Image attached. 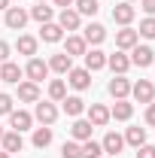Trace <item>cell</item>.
<instances>
[{
  "mask_svg": "<svg viewBox=\"0 0 155 158\" xmlns=\"http://www.w3.org/2000/svg\"><path fill=\"white\" fill-rule=\"evenodd\" d=\"M34 118H37L40 125H49V128H52V125L58 122V106H55L52 100H37V103H34Z\"/></svg>",
  "mask_w": 155,
  "mask_h": 158,
  "instance_id": "obj_1",
  "label": "cell"
},
{
  "mask_svg": "<svg viewBox=\"0 0 155 158\" xmlns=\"http://www.w3.org/2000/svg\"><path fill=\"white\" fill-rule=\"evenodd\" d=\"M27 9H21V6H9L6 9V15H3V24L9 27V31H24V24H27Z\"/></svg>",
  "mask_w": 155,
  "mask_h": 158,
  "instance_id": "obj_2",
  "label": "cell"
},
{
  "mask_svg": "<svg viewBox=\"0 0 155 158\" xmlns=\"http://www.w3.org/2000/svg\"><path fill=\"white\" fill-rule=\"evenodd\" d=\"M24 76L31 79V82H43V79L49 76V61H43V58H37V55H34V58L27 61V67H24Z\"/></svg>",
  "mask_w": 155,
  "mask_h": 158,
  "instance_id": "obj_3",
  "label": "cell"
},
{
  "mask_svg": "<svg viewBox=\"0 0 155 158\" xmlns=\"http://www.w3.org/2000/svg\"><path fill=\"white\" fill-rule=\"evenodd\" d=\"M131 94H134L137 103H152L155 100V82L152 79H140V82L131 85Z\"/></svg>",
  "mask_w": 155,
  "mask_h": 158,
  "instance_id": "obj_4",
  "label": "cell"
},
{
  "mask_svg": "<svg viewBox=\"0 0 155 158\" xmlns=\"http://www.w3.org/2000/svg\"><path fill=\"white\" fill-rule=\"evenodd\" d=\"M67 85L76 88V91H85V88H91V73H88L85 67H73V70L67 73Z\"/></svg>",
  "mask_w": 155,
  "mask_h": 158,
  "instance_id": "obj_5",
  "label": "cell"
},
{
  "mask_svg": "<svg viewBox=\"0 0 155 158\" xmlns=\"http://www.w3.org/2000/svg\"><path fill=\"white\" fill-rule=\"evenodd\" d=\"M152 61H155V52H152V46H140L137 43L134 49H131V64L134 67H152Z\"/></svg>",
  "mask_w": 155,
  "mask_h": 158,
  "instance_id": "obj_6",
  "label": "cell"
},
{
  "mask_svg": "<svg viewBox=\"0 0 155 158\" xmlns=\"http://www.w3.org/2000/svg\"><path fill=\"white\" fill-rule=\"evenodd\" d=\"M107 67L113 70V76H125L131 70V58L125 52H113V55H107Z\"/></svg>",
  "mask_w": 155,
  "mask_h": 158,
  "instance_id": "obj_7",
  "label": "cell"
},
{
  "mask_svg": "<svg viewBox=\"0 0 155 158\" xmlns=\"http://www.w3.org/2000/svg\"><path fill=\"white\" fill-rule=\"evenodd\" d=\"M137 43H140V34H137L134 27H122V31H116V46H119V52H131Z\"/></svg>",
  "mask_w": 155,
  "mask_h": 158,
  "instance_id": "obj_8",
  "label": "cell"
},
{
  "mask_svg": "<svg viewBox=\"0 0 155 158\" xmlns=\"http://www.w3.org/2000/svg\"><path fill=\"white\" fill-rule=\"evenodd\" d=\"M21 76H24V70H21L15 61H3L0 64V82H9V85H19Z\"/></svg>",
  "mask_w": 155,
  "mask_h": 158,
  "instance_id": "obj_9",
  "label": "cell"
},
{
  "mask_svg": "<svg viewBox=\"0 0 155 158\" xmlns=\"http://www.w3.org/2000/svg\"><path fill=\"white\" fill-rule=\"evenodd\" d=\"M134 15H137V9L131 6V3H119V6H113V21L116 24H122V27H131V21H134Z\"/></svg>",
  "mask_w": 155,
  "mask_h": 158,
  "instance_id": "obj_10",
  "label": "cell"
},
{
  "mask_svg": "<svg viewBox=\"0 0 155 158\" xmlns=\"http://www.w3.org/2000/svg\"><path fill=\"white\" fill-rule=\"evenodd\" d=\"M9 125H12V131H31V125H34V113H27V110H12L9 113Z\"/></svg>",
  "mask_w": 155,
  "mask_h": 158,
  "instance_id": "obj_11",
  "label": "cell"
},
{
  "mask_svg": "<svg viewBox=\"0 0 155 158\" xmlns=\"http://www.w3.org/2000/svg\"><path fill=\"white\" fill-rule=\"evenodd\" d=\"M107 91H110L116 100H128V94H131V82H128V76H113L110 85H107Z\"/></svg>",
  "mask_w": 155,
  "mask_h": 158,
  "instance_id": "obj_12",
  "label": "cell"
},
{
  "mask_svg": "<svg viewBox=\"0 0 155 158\" xmlns=\"http://www.w3.org/2000/svg\"><path fill=\"white\" fill-rule=\"evenodd\" d=\"M91 131H94V125H91L88 118H76V122L70 125V137L76 140V143H85V140H91Z\"/></svg>",
  "mask_w": 155,
  "mask_h": 158,
  "instance_id": "obj_13",
  "label": "cell"
},
{
  "mask_svg": "<svg viewBox=\"0 0 155 158\" xmlns=\"http://www.w3.org/2000/svg\"><path fill=\"white\" fill-rule=\"evenodd\" d=\"M82 40H85L88 46H100V43L107 40V27H103L100 21H91V24L82 31Z\"/></svg>",
  "mask_w": 155,
  "mask_h": 158,
  "instance_id": "obj_14",
  "label": "cell"
},
{
  "mask_svg": "<svg viewBox=\"0 0 155 158\" xmlns=\"http://www.w3.org/2000/svg\"><path fill=\"white\" fill-rule=\"evenodd\" d=\"M100 146H103V152H107V155L119 158V152L125 149V137H122V134H116V131H110L107 137L100 140Z\"/></svg>",
  "mask_w": 155,
  "mask_h": 158,
  "instance_id": "obj_15",
  "label": "cell"
},
{
  "mask_svg": "<svg viewBox=\"0 0 155 158\" xmlns=\"http://www.w3.org/2000/svg\"><path fill=\"white\" fill-rule=\"evenodd\" d=\"M58 24H61V31H79L82 15H79L73 6H70V9H61V12H58Z\"/></svg>",
  "mask_w": 155,
  "mask_h": 158,
  "instance_id": "obj_16",
  "label": "cell"
},
{
  "mask_svg": "<svg viewBox=\"0 0 155 158\" xmlns=\"http://www.w3.org/2000/svg\"><path fill=\"white\" fill-rule=\"evenodd\" d=\"M85 52H88V43L79 37V34H70V37L64 40V55L76 58V55H85Z\"/></svg>",
  "mask_w": 155,
  "mask_h": 158,
  "instance_id": "obj_17",
  "label": "cell"
},
{
  "mask_svg": "<svg viewBox=\"0 0 155 158\" xmlns=\"http://www.w3.org/2000/svg\"><path fill=\"white\" fill-rule=\"evenodd\" d=\"M40 40H43V43H61V40H64L61 24H58V21H46V24H40Z\"/></svg>",
  "mask_w": 155,
  "mask_h": 158,
  "instance_id": "obj_18",
  "label": "cell"
},
{
  "mask_svg": "<svg viewBox=\"0 0 155 158\" xmlns=\"http://www.w3.org/2000/svg\"><path fill=\"white\" fill-rule=\"evenodd\" d=\"M82 58H85V70H88V73H97V70L107 67V55H103L100 49H88Z\"/></svg>",
  "mask_w": 155,
  "mask_h": 158,
  "instance_id": "obj_19",
  "label": "cell"
},
{
  "mask_svg": "<svg viewBox=\"0 0 155 158\" xmlns=\"http://www.w3.org/2000/svg\"><path fill=\"white\" fill-rule=\"evenodd\" d=\"M49 70H55L58 76H67V73L73 70V58H70V55H64V52H58V55H52V58H49Z\"/></svg>",
  "mask_w": 155,
  "mask_h": 158,
  "instance_id": "obj_20",
  "label": "cell"
},
{
  "mask_svg": "<svg viewBox=\"0 0 155 158\" xmlns=\"http://www.w3.org/2000/svg\"><path fill=\"white\" fill-rule=\"evenodd\" d=\"M19 100H21V103H37V100H40V85L31 82V79L19 82Z\"/></svg>",
  "mask_w": 155,
  "mask_h": 158,
  "instance_id": "obj_21",
  "label": "cell"
},
{
  "mask_svg": "<svg viewBox=\"0 0 155 158\" xmlns=\"http://www.w3.org/2000/svg\"><path fill=\"white\" fill-rule=\"evenodd\" d=\"M0 143H3V152H9V155L24 149V140H21V134H19V131H3Z\"/></svg>",
  "mask_w": 155,
  "mask_h": 158,
  "instance_id": "obj_22",
  "label": "cell"
},
{
  "mask_svg": "<svg viewBox=\"0 0 155 158\" xmlns=\"http://www.w3.org/2000/svg\"><path fill=\"white\" fill-rule=\"evenodd\" d=\"M88 122H91L94 128H103V125L110 122V106H103V103H91V106H88Z\"/></svg>",
  "mask_w": 155,
  "mask_h": 158,
  "instance_id": "obj_23",
  "label": "cell"
},
{
  "mask_svg": "<svg viewBox=\"0 0 155 158\" xmlns=\"http://www.w3.org/2000/svg\"><path fill=\"white\" fill-rule=\"evenodd\" d=\"M37 46H40V40H37V37H31V34H21L19 43H15V52H19V55H27V58H34V55H37Z\"/></svg>",
  "mask_w": 155,
  "mask_h": 158,
  "instance_id": "obj_24",
  "label": "cell"
},
{
  "mask_svg": "<svg viewBox=\"0 0 155 158\" xmlns=\"http://www.w3.org/2000/svg\"><path fill=\"white\" fill-rule=\"evenodd\" d=\"M131 116H134V103L131 100H116L113 110H110V118H116V122H128Z\"/></svg>",
  "mask_w": 155,
  "mask_h": 158,
  "instance_id": "obj_25",
  "label": "cell"
},
{
  "mask_svg": "<svg viewBox=\"0 0 155 158\" xmlns=\"http://www.w3.org/2000/svg\"><path fill=\"white\" fill-rule=\"evenodd\" d=\"M61 103H64V113H67L70 118H79L82 113H85V100L79 98V94H70V98H64Z\"/></svg>",
  "mask_w": 155,
  "mask_h": 158,
  "instance_id": "obj_26",
  "label": "cell"
},
{
  "mask_svg": "<svg viewBox=\"0 0 155 158\" xmlns=\"http://www.w3.org/2000/svg\"><path fill=\"white\" fill-rule=\"evenodd\" d=\"M34 21H40V24H46V21L55 19V9L52 6H46V3H37V6H31V12H27Z\"/></svg>",
  "mask_w": 155,
  "mask_h": 158,
  "instance_id": "obj_27",
  "label": "cell"
},
{
  "mask_svg": "<svg viewBox=\"0 0 155 158\" xmlns=\"http://www.w3.org/2000/svg\"><path fill=\"white\" fill-rule=\"evenodd\" d=\"M64 98H67V82L64 79H52L49 82V100L52 103H61Z\"/></svg>",
  "mask_w": 155,
  "mask_h": 158,
  "instance_id": "obj_28",
  "label": "cell"
},
{
  "mask_svg": "<svg viewBox=\"0 0 155 158\" xmlns=\"http://www.w3.org/2000/svg\"><path fill=\"white\" fill-rule=\"evenodd\" d=\"M31 143H34L37 149H46V146L52 143V128H49V125H43V128H34V137H31Z\"/></svg>",
  "mask_w": 155,
  "mask_h": 158,
  "instance_id": "obj_29",
  "label": "cell"
},
{
  "mask_svg": "<svg viewBox=\"0 0 155 158\" xmlns=\"http://www.w3.org/2000/svg\"><path fill=\"white\" fill-rule=\"evenodd\" d=\"M125 143H128V146H143V143H146V128H140V125H134V128H128V131H125Z\"/></svg>",
  "mask_w": 155,
  "mask_h": 158,
  "instance_id": "obj_30",
  "label": "cell"
},
{
  "mask_svg": "<svg viewBox=\"0 0 155 158\" xmlns=\"http://www.w3.org/2000/svg\"><path fill=\"white\" fill-rule=\"evenodd\" d=\"M73 9H76L79 15H97L100 0H73Z\"/></svg>",
  "mask_w": 155,
  "mask_h": 158,
  "instance_id": "obj_31",
  "label": "cell"
},
{
  "mask_svg": "<svg viewBox=\"0 0 155 158\" xmlns=\"http://www.w3.org/2000/svg\"><path fill=\"white\" fill-rule=\"evenodd\" d=\"M82 158H103V146L94 140H85L82 143Z\"/></svg>",
  "mask_w": 155,
  "mask_h": 158,
  "instance_id": "obj_32",
  "label": "cell"
},
{
  "mask_svg": "<svg viewBox=\"0 0 155 158\" xmlns=\"http://www.w3.org/2000/svg\"><path fill=\"white\" fill-rule=\"evenodd\" d=\"M61 158H82V143L67 140V143L61 146Z\"/></svg>",
  "mask_w": 155,
  "mask_h": 158,
  "instance_id": "obj_33",
  "label": "cell"
},
{
  "mask_svg": "<svg viewBox=\"0 0 155 158\" xmlns=\"http://www.w3.org/2000/svg\"><path fill=\"white\" fill-rule=\"evenodd\" d=\"M137 34L146 37V40H155V15H146V19L140 21V31Z\"/></svg>",
  "mask_w": 155,
  "mask_h": 158,
  "instance_id": "obj_34",
  "label": "cell"
},
{
  "mask_svg": "<svg viewBox=\"0 0 155 158\" xmlns=\"http://www.w3.org/2000/svg\"><path fill=\"white\" fill-rule=\"evenodd\" d=\"M12 103H15V100L9 98V94H6V91H0V116H9V113H12V110H15V106H12Z\"/></svg>",
  "mask_w": 155,
  "mask_h": 158,
  "instance_id": "obj_35",
  "label": "cell"
},
{
  "mask_svg": "<svg viewBox=\"0 0 155 158\" xmlns=\"http://www.w3.org/2000/svg\"><path fill=\"white\" fill-rule=\"evenodd\" d=\"M137 158H155V146H149V143L137 146Z\"/></svg>",
  "mask_w": 155,
  "mask_h": 158,
  "instance_id": "obj_36",
  "label": "cell"
},
{
  "mask_svg": "<svg viewBox=\"0 0 155 158\" xmlns=\"http://www.w3.org/2000/svg\"><path fill=\"white\" fill-rule=\"evenodd\" d=\"M146 125H152V128H155V100H152V103H146Z\"/></svg>",
  "mask_w": 155,
  "mask_h": 158,
  "instance_id": "obj_37",
  "label": "cell"
},
{
  "mask_svg": "<svg viewBox=\"0 0 155 158\" xmlns=\"http://www.w3.org/2000/svg\"><path fill=\"white\" fill-rule=\"evenodd\" d=\"M140 9L146 15H155V0H140Z\"/></svg>",
  "mask_w": 155,
  "mask_h": 158,
  "instance_id": "obj_38",
  "label": "cell"
},
{
  "mask_svg": "<svg viewBox=\"0 0 155 158\" xmlns=\"http://www.w3.org/2000/svg\"><path fill=\"white\" fill-rule=\"evenodd\" d=\"M3 61H9V43L6 40H0V64Z\"/></svg>",
  "mask_w": 155,
  "mask_h": 158,
  "instance_id": "obj_39",
  "label": "cell"
},
{
  "mask_svg": "<svg viewBox=\"0 0 155 158\" xmlns=\"http://www.w3.org/2000/svg\"><path fill=\"white\" fill-rule=\"evenodd\" d=\"M52 3H55V6H61V9H70V6H73V0H52Z\"/></svg>",
  "mask_w": 155,
  "mask_h": 158,
  "instance_id": "obj_40",
  "label": "cell"
},
{
  "mask_svg": "<svg viewBox=\"0 0 155 158\" xmlns=\"http://www.w3.org/2000/svg\"><path fill=\"white\" fill-rule=\"evenodd\" d=\"M9 6H12V0H0V9H3V12H6Z\"/></svg>",
  "mask_w": 155,
  "mask_h": 158,
  "instance_id": "obj_41",
  "label": "cell"
},
{
  "mask_svg": "<svg viewBox=\"0 0 155 158\" xmlns=\"http://www.w3.org/2000/svg\"><path fill=\"white\" fill-rule=\"evenodd\" d=\"M0 158H12V155H9V152H0Z\"/></svg>",
  "mask_w": 155,
  "mask_h": 158,
  "instance_id": "obj_42",
  "label": "cell"
},
{
  "mask_svg": "<svg viewBox=\"0 0 155 158\" xmlns=\"http://www.w3.org/2000/svg\"><path fill=\"white\" fill-rule=\"evenodd\" d=\"M125 3H134V0H125Z\"/></svg>",
  "mask_w": 155,
  "mask_h": 158,
  "instance_id": "obj_43",
  "label": "cell"
},
{
  "mask_svg": "<svg viewBox=\"0 0 155 158\" xmlns=\"http://www.w3.org/2000/svg\"><path fill=\"white\" fill-rule=\"evenodd\" d=\"M0 137H3V128H0Z\"/></svg>",
  "mask_w": 155,
  "mask_h": 158,
  "instance_id": "obj_44",
  "label": "cell"
},
{
  "mask_svg": "<svg viewBox=\"0 0 155 158\" xmlns=\"http://www.w3.org/2000/svg\"><path fill=\"white\" fill-rule=\"evenodd\" d=\"M37 3H46V0H37Z\"/></svg>",
  "mask_w": 155,
  "mask_h": 158,
  "instance_id": "obj_45",
  "label": "cell"
},
{
  "mask_svg": "<svg viewBox=\"0 0 155 158\" xmlns=\"http://www.w3.org/2000/svg\"><path fill=\"white\" fill-rule=\"evenodd\" d=\"M103 158H113V155H103Z\"/></svg>",
  "mask_w": 155,
  "mask_h": 158,
  "instance_id": "obj_46",
  "label": "cell"
}]
</instances>
